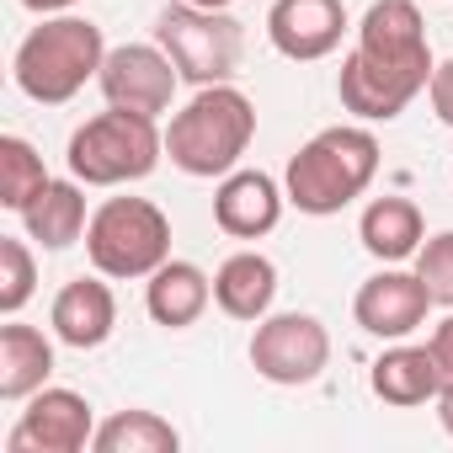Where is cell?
<instances>
[{"label":"cell","instance_id":"obj_1","mask_svg":"<svg viewBox=\"0 0 453 453\" xmlns=\"http://www.w3.org/2000/svg\"><path fill=\"white\" fill-rule=\"evenodd\" d=\"M437 59L416 0H373L357 22V49L336 70V96L363 123H395L432 81Z\"/></svg>","mask_w":453,"mask_h":453},{"label":"cell","instance_id":"obj_2","mask_svg":"<svg viewBox=\"0 0 453 453\" xmlns=\"http://www.w3.org/2000/svg\"><path fill=\"white\" fill-rule=\"evenodd\" d=\"M373 176H379V139L363 123H336L320 128L310 144H299V155L283 171V192L299 213L326 219L357 203L373 187Z\"/></svg>","mask_w":453,"mask_h":453},{"label":"cell","instance_id":"obj_3","mask_svg":"<svg viewBox=\"0 0 453 453\" xmlns=\"http://www.w3.org/2000/svg\"><path fill=\"white\" fill-rule=\"evenodd\" d=\"M257 139V102L241 86H197V96L171 112L165 155L187 176H230Z\"/></svg>","mask_w":453,"mask_h":453},{"label":"cell","instance_id":"obj_4","mask_svg":"<svg viewBox=\"0 0 453 453\" xmlns=\"http://www.w3.org/2000/svg\"><path fill=\"white\" fill-rule=\"evenodd\" d=\"M102 59H107V38L96 22L86 17H43L17 59H12V75H17V91L38 107H65L86 91V81L102 75Z\"/></svg>","mask_w":453,"mask_h":453},{"label":"cell","instance_id":"obj_5","mask_svg":"<svg viewBox=\"0 0 453 453\" xmlns=\"http://www.w3.org/2000/svg\"><path fill=\"white\" fill-rule=\"evenodd\" d=\"M165 155V134L155 128V118L128 112V107H107L96 118H86L70 134V176L86 187H128L144 181Z\"/></svg>","mask_w":453,"mask_h":453},{"label":"cell","instance_id":"obj_6","mask_svg":"<svg viewBox=\"0 0 453 453\" xmlns=\"http://www.w3.org/2000/svg\"><path fill=\"white\" fill-rule=\"evenodd\" d=\"M86 257L102 278H150L171 262V219L150 197H107L86 224Z\"/></svg>","mask_w":453,"mask_h":453},{"label":"cell","instance_id":"obj_7","mask_svg":"<svg viewBox=\"0 0 453 453\" xmlns=\"http://www.w3.org/2000/svg\"><path fill=\"white\" fill-rule=\"evenodd\" d=\"M155 43L171 54V65L192 86H224V81H235L241 54H246L241 22L230 12L192 6V0H176V6H165L155 17Z\"/></svg>","mask_w":453,"mask_h":453},{"label":"cell","instance_id":"obj_8","mask_svg":"<svg viewBox=\"0 0 453 453\" xmlns=\"http://www.w3.org/2000/svg\"><path fill=\"white\" fill-rule=\"evenodd\" d=\"M331 363V331L304 315V310H288V315H262L257 320V336H251V368L267 379V384H283V389H299V384H315Z\"/></svg>","mask_w":453,"mask_h":453},{"label":"cell","instance_id":"obj_9","mask_svg":"<svg viewBox=\"0 0 453 453\" xmlns=\"http://www.w3.org/2000/svg\"><path fill=\"white\" fill-rule=\"evenodd\" d=\"M176 81H181V70L171 65V54L160 43H118V49H107L102 75H96L107 107H128V112H144V118L171 112Z\"/></svg>","mask_w":453,"mask_h":453},{"label":"cell","instance_id":"obj_10","mask_svg":"<svg viewBox=\"0 0 453 453\" xmlns=\"http://www.w3.org/2000/svg\"><path fill=\"white\" fill-rule=\"evenodd\" d=\"M91 437H96L91 400L75 395V389L43 384L27 400V411L17 416V426L6 437V453H81V448H91Z\"/></svg>","mask_w":453,"mask_h":453},{"label":"cell","instance_id":"obj_11","mask_svg":"<svg viewBox=\"0 0 453 453\" xmlns=\"http://www.w3.org/2000/svg\"><path fill=\"white\" fill-rule=\"evenodd\" d=\"M426 310H432V294H426V283H421L416 273H405V267L373 273V278L357 288V299H352V320H357L368 336H379V342H405V336H416V331L426 326Z\"/></svg>","mask_w":453,"mask_h":453},{"label":"cell","instance_id":"obj_12","mask_svg":"<svg viewBox=\"0 0 453 453\" xmlns=\"http://www.w3.org/2000/svg\"><path fill=\"white\" fill-rule=\"evenodd\" d=\"M342 33H347L342 0H273V12H267V43L294 65H315L336 54Z\"/></svg>","mask_w":453,"mask_h":453},{"label":"cell","instance_id":"obj_13","mask_svg":"<svg viewBox=\"0 0 453 453\" xmlns=\"http://www.w3.org/2000/svg\"><path fill=\"white\" fill-rule=\"evenodd\" d=\"M283 203L288 192L267 176V171H230V176H219V192H213V224L224 235H235V241H262L278 230V219H283Z\"/></svg>","mask_w":453,"mask_h":453},{"label":"cell","instance_id":"obj_14","mask_svg":"<svg viewBox=\"0 0 453 453\" xmlns=\"http://www.w3.org/2000/svg\"><path fill=\"white\" fill-rule=\"evenodd\" d=\"M49 326H54V336H59L65 347H75V352L102 347V342L112 336V326H118V299H112V288L102 283V273H96V278H70V283L54 294Z\"/></svg>","mask_w":453,"mask_h":453},{"label":"cell","instance_id":"obj_15","mask_svg":"<svg viewBox=\"0 0 453 453\" xmlns=\"http://www.w3.org/2000/svg\"><path fill=\"white\" fill-rule=\"evenodd\" d=\"M213 304V278L197 267V262H160L150 278H144V310L155 326L165 331H187L203 320V310Z\"/></svg>","mask_w":453,"mask_h":453},{"label":"cell","instance_id":"obj_16","mask_svg":"<svg viewBox=\"0 0 453 453\" xmlns=\"http://www.w3.org/2000/svg\"><path fill=\"white\" fill-rule=\"evenodd\" d=\"M273 299H278V267L262 251H235L219 262L213 304L230 320H262V315H273Z\"/></svg>","mask_w":453,"mask_h":453},{"label":"cell","instance_id":"obj_17","mask_svg":"<svg viewBox=\"0 0 453 453\" xmlns=\"http://www.w3.org/2000/svg\"><path fill=\"white\" fill-rule=\"evenodd\" d=\"M357 241L368 257H379L384 267H400L405 257L421 251L426 241V219L411 197H373L357 219Z\"/></svg>","mask_w":453,"mask_h":453},{"label":"cell","instance_id":"obj_18","mask_svg":"<svg viewBox=\"0 0 453 453\" xmlns=\"http://www.w3.org/2000/svg\"><path fill=\"white\" fill-rule=\"evenodd\" d=\"M368 384H373V395H379L384 405H400V411H411V405H426V400H437V389H442V373H437V363H432V352H426V347L395 342V347H384V352H379V363H373Z\"/></svg>","mask_w":453,"mask_h":453},{"label":"cell","instance_id":"obj_19","mask_svg":"<svg viewBox=\"0 0 453 453\" xmlns=\"http://www.w3.org/2000/svg\"><path fill=\"white\" fill-rule=\"evenodd\" d=\"M54 373V342L38 326H0V400H33Z\"/></svg>","mask_w":453,"mask_h":453},{"label":"cell","instance_id":"obj_20","mask_svg":"<svg viewBox=\"0 0 453 453\" xmlns=\"http://www.w3.org/2000/svg\"><path fill=\"white\" fill-rule=\"evenodd\" d=\"M86 181H49L27 208H22V224H27V241H38L43 251H65L75 241H86Z\"/></svg>","mask_w":453,"mask_h":453},{"label":"cell","instance_id":"obj_21","mask_svg":"<svg viewBox=\"0 0 453 453\" xmlns=\"http://www.w3.org/2000/svg\"><path fill=\"white\" fill-rule=\"evenodd\" d=\"M91 448L96 453H176L181 432L155 411H118V416H107L96 426Z\"/></svg>","mask_w":453,"mask_h":453},{"label":"cell","instance_id":"obj_22","mask_svg":"<svg viewBox=\"0 0 453 453\" xmlns=\"http://www.w3.org/2000/svg\"><path fill=\"white\" fill-rule=\"evenodd\" d=\"M54 176L43 171V155L22 134H0V208L22 213Z\"/></svg>","mask_w":453,"mask_h":453},{"label":"cell","instance_id":"obj_23","mask_svg":"<svg viewBox=\"0 0 453 453\" xmlns=\"http://www.w3.org/2000/svg\"><path fill=\"white\" fill-rule=\"evenodd\" d=\"M38 288V262L27 251V241L0 235V315H17Z\"/></svg>","mask_w":453,"mask_h":453},{"label":"cell","instance_id":"obj_24","mask_svg":"<svg viewBox=\"0 0 453 453\" xmlns=\"http://www.w3.org/2000/svg\"><path fill=\"white\" fill-rule=\"evenodd\" d=\"M416 278L426 283L432 304L453 310V230H442V235H426V241H421V251H416Z\"/></svg>","mask_w":453,"mask_h":453},{"label":"cell","instance_id":"obj_25","mask_svg":"<svg viewBox=\"0 0 453 453\" xmlns=\"http://www.w3.org/2000/svg\"><path fill=\"white\" fill-rule=\"evenodd\" d=\"M426 352H432V363H437V373H442V384H453V310L432 326V336H426Z\"/></svg>","mask_w":453,"mask_h":453},{"label":"cell","instance_id":"obj_26","mask_svg":"<svg viewBox=\"0 0 453 453\" xmlns=\"http://www.w3.org/2000/svg\"><path fill=\"white\" fill-rule=\"evenodd\" d=\"M426 96H432V112H437V123H448V128H453V59H442V65L432 70V81H426Z\"/></svg>","mask_w":453,"mask_h":453},{"label":"cell","instance_id":"obj_27","mask_svg":"<svg viewBox=\"0 0 453 453\" xmlns=\"http://www.w3.org/2000/svg\"><path fill=\"white\" fill-rule=\"evenodd\" d=\"M437 421H442V432L453 437V384H442V389H437Z\"/></svg>","mask_w":453,"mask_h":453},{"label":"cell","instance_id":"obj_28","mask_svg":"<svg viewBox=\"0 0 453 453\" xmlns=\"http://www.w3.org/2000/svg\"><path fill=\"white\" fill-rule=\"evenodd\" d=\"M27 12H38V17H59V12H70L75 0H22Z\"/></svg>","mask_w":453,"mask_h":453},{"label":"cell","instance_id":"obj_29","mask_svg":"<svg viewBox=\"0 0 453 453\" xmlns=\"http://www.w3.org/2000/svg\"><path fill=\"white\" fill-rule=\"evenodd\" d=\"M192 6H208V12H230L235 0H192Z\"/></svg>","mask_w":453,"mask_h":453}]
</instances>
